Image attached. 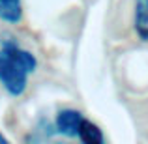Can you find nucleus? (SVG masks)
<instances>
[{
  "label": "nucleus",
  "instance_id": "1",
  "mask_svg": "<svg viewBox=\"0 0 148 144\" xmlns=\"http://www.w3.org/2000/svg\"><path fill=\"white\" fill-rule=\"evenodd\" d=\"M38 69V58L23 49L13 38L0 41V84L10 96L19 97L26 92L28 77Z\"/></svg>",
  "mask_w": 148,
  "mask_h": 144
},
{
  "label": "nucleus",
  "instance_id": "2",
  "mask_svg": "<svg viewBox=\"0 0 148 144\" xmlns=\"http://www.w3.org/2000/svg\"><path fill=\"white\" fill-rule=\"evenodd\" d=\"M83 122H84L83 112L75 111V109H64L54 118V127H56L58 135H64V137H69V139H79V131Z\"/></svg>",
  "mask_w": 148,
  "mask_h": 144
},
{
  "label": "nucleus",
  "instance_id": "3",
  "mask_svg": "<svg viewBox=\"0 0 148 144\" xmlns=\"http://www.w3.org/2000/svg\"><path fill=\"white\" fill-rule=\"evenodd\" d=\"M133 28L141 41H148V0H135Z\"/></svg>",
  "mask_w": 148,
  "mask_h": 144
},
{
  "label": "nucleus",
  "instance_id": "4",
  "mask_svg": "<svg viewBox=\"0 0 148 144\" xmlns=\"http://www.w3.org/2000/svg\"><path fill=\"white\" fill-rule=\"evenodd\" d=\"M0 21L17 25L23 21V0H0Z\"/></svg>",
  "mask_w": 148,
  "mask_h": 144
},
{
  "label": "nucleus",
  "instance_id": "5",
  "mask_svg": "<svg viewBox=\"0 0 148 144\" xmlns=\"http://www.w3.org/2000/svg\"><path fill=\"white\" fill-rule=\"evenodd\" d=\"M79 141L84 144H103L105 135L96 124H92L90 120L84 118L83 126H81V131H79Z\"/></svg>",
  "mask_w": 148,
  "mask_h": 144
},
{
  "label": "nucleus",
  "instance_id": "6",
  "mask_svg": "<svg viewBox=\"0 0 148 144\" xmlns=\"http://www.w3.org/2000/svg\"><path fill=\"white\" fill-rule=\"evenodd\" d=\"M8 142H10V139H8V137H4V135L0 133V144H8Z\"/></svg>",
  "mask_w": 148,
  "mask_h": 144
}]
</instances>
